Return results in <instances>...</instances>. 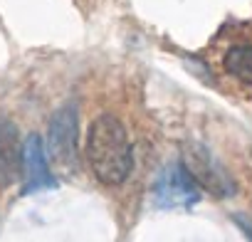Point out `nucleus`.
Masks as SVG:
<instances>
[{"label": "nucleus", "mask_w": 252, "mask_h": 242, "mask_svg": "<svg viewBox=\"0 0 252 242\" xmlns=\"http://www.w3.org/2000/svg\"><path fill=\"white\" fill-rule=\"evenodd\" d=\"M23 173H25V188H23L25 193H35L55 185V176L47 166L45 144L37 134H30L28 141L23 144Z\"/></svg>", "instance_id": "obj_5"}, {"label": "nucleus", "mask_w": 252, "mask_h": 242, "mask_svg": "<svg viewBox=\"0 0 252 242\" xmlns=\"http://www.w3.org/2000/svg\"><path fill=\"white\" fill-rule=\"evenodd\" d=\"M183 166L193 176V181L218 198H230L235 193V181L230 173L215 161V156L198 141L183 146Z\"/></svg>", "instance_id": "obj_2"}, {"label": "nucleus", "mask_w": 252, "mask_h": 242, "mask_svg": "<svg viewBox=\"0 0 252 242\" xmlns=\"http://www.w3.org/2000/svg\"><path fill=\"white\" fill-rule=\"evenodd\" d=\"M79 116L74 104L60 106L52 119H50V129H47V151L52 161L64 168L74 171L77 166V136H79Z\"/></svg>", "instance_id": "obj_3"}, {"label": "nucleus", "mask_w": 252, "mask_h": 242, "mask_svg": "<svg viewBox=\"0 0 252 242\" xmlns=\"http://www.w3.org/2000/svg\"><path fill=\"white\" fill-rule=\"evenodd\" d=\"M222 64L235 79H240L245 84H252V45L230 47L222 57Z\"/></svg>", "instance_id": "obj_7"}, {"label": "nucleus", "mask_w": 252, "mask_h": 242, "mask_svg": "<svg viewBox=\"0 0 252 242\" xmlns=\"http://www.w3.org/2000/svg\"><path fill=\"white\" fill-rule=\"evenodd\" d=\"M87 163L104 185H119L129 178L134 151L126 129L116 116L101 114L92 121L87 134Z\"/></svg>", "instance_id": "obj_1"}, {"label": "nucleus", "mask_w": 252, "mask_h": 242, "mask_svg": "<svg viewBox=\"0 0 252 242\" xmlns=\"http://www.w3.org/2000/svg\"><path fill=\"white\" fill-rule=\"evenodd\" d=\"M198 183L183 163L166 166L154 181V200L158 208H188L198 203Z\"/></svg>", "instance_id": "obj_4"}, {"label": "nucleus", "mask_w": 252, "mask_h": 242, "mask_svg": "<svg viewBox=\"0 0 252 242\" xmlns=\"http://www.w3.org/2000/svg\"><path fill=\"white\" fill-rule=\"evenodd\" d=\"M235 220H237V225H240V230L245 232V237H247V242H252V225H250V220H245L242 215H237Z\"/></svg>", "instance_id": "obj_8"}, {"label": "nucleus", "mask_w": 252, "mask_h": 242, "mask_svg": "<svg viewBox=\"0 0 252 242\" xmlns=\"http://www.w3.org/2000/svg\"><path fill=\"white\" fill-rule=\"evenodd\" d=\"M23 173V144L18 126L0 116V188H10Z\"/></svg>", "instance_id": "obj_6"}]
</instances>
